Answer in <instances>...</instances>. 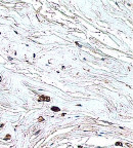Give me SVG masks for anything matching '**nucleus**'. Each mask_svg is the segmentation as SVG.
Instances as JSON below:
<instances>
[{"instance_id": "obj_2", "label": "nucleus", "mask_w": 133, "mask_h": 148, "mask_svg": "<svg viewBox=\"0 0 133 148\" xmlns=\"http://www.w3.org/2000/svg\"><path fill=\"white\" fill-rule=\"evenodd\" d=\"M51 109H52L53 111H60V108H58V107H54V106H53Z\"/></svg>"}, {"instance_id": "obj_1", "label": "nucleus", "mask_w": 133, "mask_h": 148, "mask_svg": "<svg viewBox=\"0 0 133 148\" xmlns=\"http://www.w3.org/2000/svg\"><path fill=\"white\" fill-rule=\"evenodd\" d=\"M40 99H41V101H50V98L45 97V96H42V97H40Z\"/></svg>"}]
</instances>
